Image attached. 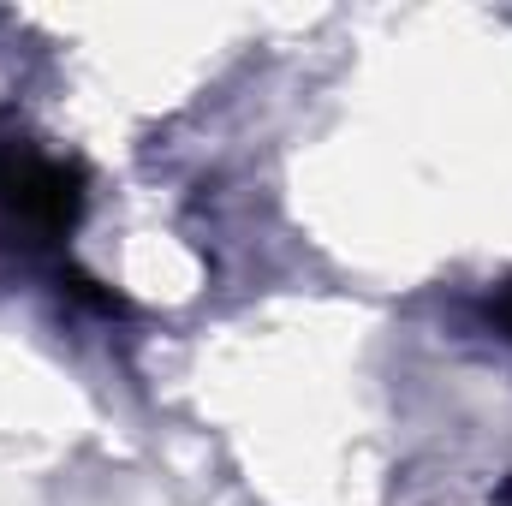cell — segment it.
<instances>
[{"label": "cell", "mask_w": 512, "mask_h": 506, "mask_svg": "<svg viewBox=\"0 0 512 506\" xmlns=\"http://www.w3.org/2000/svg\"><path fill=\"white\" fill-rule=\"evenodd\" d=\"M0 209L30 233H66L84 209V179L42 149H0Z\"/></svg>", "instance_id": "obj_1"}, {"label": "cell", "mask_w": 512, "mask_h": 506, "mask_svg": "<svg viewBox=\"0 0 512 506\" xmlns=\"http://www.w3.org/2000/svg\"><path fill=\"white\" fill-rule=\"evenodd\" d=\"M495 316H501V328H507V334H512V286H507V292H501V298H495Z\"/></svg>", "instance_id": "obj_2"}]
</instances>
